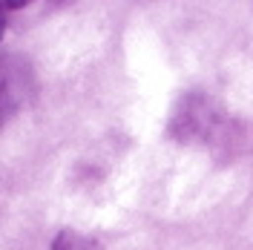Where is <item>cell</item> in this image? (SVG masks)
<instances>
[{
  "instance_id": "3",
  "label": "cell",
  "mask_w": 253,
  "mask_h": 250,
  "mask_svg": "<svg viewBox=\"0 0 253 250\" xmlns=\"http://www.w3.org/2000/svg\"><path fill=\"white\" fill-rule=\"evenodd\" d=\"M32 0H0V9H23V6H29Z\"/></svg>"
},
{
  "instance_id": "1",
  "label": "cell",
  "mask_w": 253,
  "mask_h": 250,
  "mask_svg": "<svg viewBox=\"0 0 253 250\" xmlns=\"http://www.w3.org/2000/svg\"><path fill=\"white\" fill-rule=\"evenodd\" d=\"M52 250H101V245H98L95 239H89V236H84V233L63 230V233L55 236Z\"/></svg>"
},
{
  "instance_id": "4",
  "label": "cell",
  "mask_w": 253,
  "mask_h": 250,
  "mask_svg": "<svg viewBox=\"0 0 253 250\" xmlns=\"http://www.w3.org/2000/svg\"><path fill=\"white\" fill-rule=\"evenodd\" d=\"M3 32H6V9H0V38H3Z\"/></svg>"
},
{
  "instance_id": "2",
  "label": "cell",
  "mask_w": 253,
  "mask_h": 250,
  "mask_svg": "<svg viewBox=\"0 0 253 250\" xmlns=\"http://www.w3.org/2000/svg\"><path fill=\"white\" fill-rule=\"evenodd\" d=\"M12 110H15V98H12V83H9V78H6V72L0 69V124L12 115Z\"/></svg>"
}]
</instances>
